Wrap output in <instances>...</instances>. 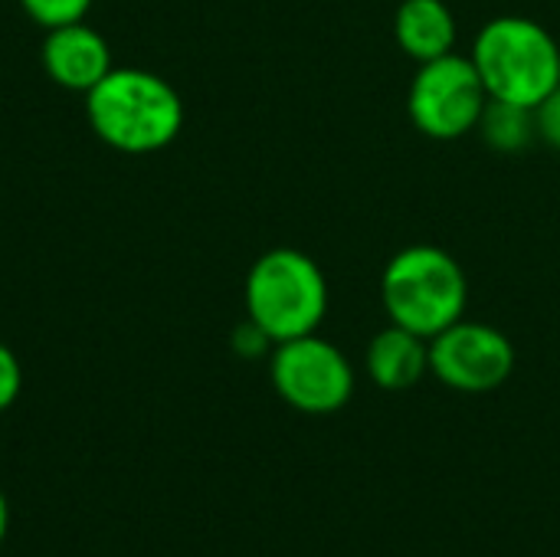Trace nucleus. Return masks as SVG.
<instances>
[{
	"mask_svg": "<svg viewBox=\"0 0 560 557\" xmlns=\"http://www.w3.org/2000/svg\"><path fill=\"white\" fill-rule=\"evenodd\" d=\"M92 131L115 151L151 154L167 148L184 128L177 89L148 69H115L85 92Z\"/></svg>",
	"mask_w": 560,
	"mask_h": 557,
	"instance_id": "f257e3e1",
	"label": "nucleus"
},
{
	"mask_svg": "<svg viewBox=\"0 0 560 557\" xmlns=\"http://www.w3.org/2000/svg\"><path fill=\"white\" fill-rule=\"evenodd\" d=\"M489 98L538 108L560 85V43L532 16L489 20L469 53Z\"/></svg>",
	"mask_w": 560,
	"mask_h": 557,
	"instance_id": "f03ea898",
	"label": "nucleus"
},
{
	"mask_svg": "<svg viewBox=\"0 0 560 557\" xmlns=\"http://www.w3.org/2000/svg\"><path fill=\"white\" fill-rule=\"evenodd\" d=\"M381 302L394 325L430 341L466 318L469 282L456 256L430 243H413L384 266Z\"/></svg>",
	"mask_w": 560,
	"mask_h": 557,
	"instance_id": "7ed1b4c3",
	"label": "nucleus"
},
{
	"mask_svg": "<svg viewBox=\"0 0 560 557\" xmlns=\"http://www.w3.org/2000/svg\"><path fill=\"white\" fill-rule=\"evenodd\" d=\"M328 315V279L302 250L279 246L262 253L246 276V318L272 345L315 335Z\"/></svg>",
	"mask_w": 560,
	"mask_h": 557,
	"instance_id": "20e7f679",
	"label": "nucleus"
},
{
	"mask_svg": "<svg viewBox=\"0 0 560 557\" xmlns=\"http://www.w3.org/2000/svg\"><path fill=\"white\" fill-rule=\"evenodd\" d=\"M486 102L489 92L482 76L476 72L472 59L459 53L420 62L407 92L410 121L433 141H456L476 131Z\"/></svg>",
	"mask_w": 560,
	"mask_h": 557,
	"instance_id": "39448f33",
	"label": "nucleus"
},
{
	"mask_svg": "<svg viewBox=\"0 0 560 557\" xmlns=\"http://www.w3.org/2000/svg\"><path fill=\"white\" fill-rule=\"evenodd\" d=\"M269 378L276 394L312 417L341 410L354 394V368L345 351L318 335H302L272 348Z\"/></svg>",
	"mask_w": 560,
	"mask_h": 557,
	"instance_id": "423d86ee",
	"label": "nucleus"
},
{
	"mask_svg": "<svg viewBox=\"0 0 560 557\" xmlns=\"http://www.w3.org/2000/svg\"><path fill=\"white\" fill-rule=\"evenodd\" d=\"M430 371L459 394L499 391L515 371V345L492 325L459 318L430 338Z\"/></svg>",
	"mask_w": 560,
	"mask_h": 557,
	"instance_id": "0eeeda50",
	"label": "nucleus"
},
{
	"mask_svg": "<svg viewBox=\"0 0 560 557\" xmlns=\"http://www.w3.org/2000/svg\"><path fill=\"white\" fill-rule=\"evenodd\" d=\"M43 66L49 79L69 92H89L112 72V49L92 26L66 23L46 33L43 39Z\"/></svg>",
	"mask_w": 560,
	"mask_h": 557,
	"instance_id": "6e6552de",
	"label": "nucleus"
},
{
	"mask_svg": "<svg viewBox=\"0 0 560 557\" xmlns=\"http://www.w3.org/2000/svg\"><path fill=\"white\" fill-rule=\"evenodd\" d=\"M364 368L381 391H410L430 371V341L390 322L368 341Z\"/></svg>",
	"mask_w": 560,
	"mask_h": 557,
	"instance_id": "1a4fd4ad",
	"label": "nucleus"
},
{
	"mask_svg": "<svg viewBox=\"0 0 560 557\" xmlns=\"http://www.w3.org/2000/svg\"><path fill=\"white\" fill-rule=\"evenodd\" d=\"M456 13L446 0H400L394 13V39L413 62L456 53Z\"/></svg>",
	"mask_w": 560,
	"mask_h": 557,
	"instance_id": "9d476101",
	"label": "nucleus"
},
{
	"mask_svg": "<svg viewBox=\"0 0 560 557\" xmlns=\"http://www.w3.org/2000/svg\"><path fill=\"white\" fill-rule=\"evenodd\" d=\"M476 131H479V138L492 151H499V154H522V151H528L538 141L535 108L489 98L486 108H482V118H479Z\"/></svg>",
	"mask_w": 560,
	"mask_h": 557,
	"instance_id": "9b49d317",
	"label": "nucleus"
},
{
	"mask_svg": "<svg viewBox=\"0 0 560 557\" xmlns=\"http://www.w3.org/2000/svg\"><path fill=\"white\" fill-rule=\"evenodd\" d=\"M23 10L46 30H56V26H66V23H79L92 0H20Z\"/></svg>",
	"mask_w": 560,
	"mask_h": 557,
	"instance_id": "f8f14e48",
	"label": "nucleus"
},
{
	"mask_svg": "<svg viewBox=\"0 0 560 557\" xmlns=\"http://www.w3.org/2000/svg\"><path fill=\"white\" fill-rule=\"evenodd\" d=\"M20 387H23V368L16 355L7 345H0V414L13 407V401L20 397Z\"/></svg>",
	"mask_w": 560,
	"mask_h": 557,
	"instance_id": "ddd939ff",
	"label": "nucleus"
},
{
	"mask_svg": "<svg viewBox=\"0 0 560 557\" xmlns=\"http://www.w3.org/2000/svg\"><path fill=\"white\" fill-rule=\"evenodd\" d=\"M535 121H538V141L560 151V85L535 108Z\"/></svg>",
	"mask_w": 560,
	"mask_h": 557,
	"instance_id": "4468645a",
	"label": "nucleus"
},
{
	"mask_svg": "<svg viewBox=\"0 0 560 557\" xmlns=\"http://www.w3.org/2000/svg\"><path fill=\"white\" fill-rule=\"evenodd\" d=\"M7 529H10V506H7V496L0 492V545L7 538Z\"/></svg>",
	"mask_w": 560,
	"mask_h": 557,
	"instance_id": "2eb2a0df",
	"label": "nucleus"
}]
</instances>
